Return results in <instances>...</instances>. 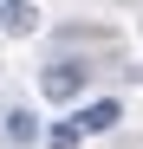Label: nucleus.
<instances>
[{"instance_id": "obj_1", "label": "nucleus", "mask_w": 143, "mask_h": 149, "mask_svg": "<svg viewBox=\"0 0 143 149\" xmlns=\"http://www.w3.org/2000/svg\"><path fill=\"white\" fill-rule=\"evenodd\" d=\"M46 97H78V65H52L46 71Z\"/></svg>"}, {"instance_id": "obj_2", "label": "nucleus", "mask_w": 143, "mask_h": 149, "mask_svg": "<svg viewBox=\"0 0 143 149\" xmlns=\"http://www.w3.org/2000/svg\"><path fill=\"white\" fill-rule=\"evenodd\" d=\"M33 136H39V123H33L26 110H7V143H13V149H33Z\"/></svg>"}, {"instance_id": "obj_3", "label": "nucleus", "mask_w": 143, "mask_h": 149, "mask_svg": "<svg viewBox=\"0 0 143 149\" xmlns=\"http://www.w3.org/2000/svg\"><path fill=\"white\" fill-rule=\"evenodd\" d=\"M117 117H124V110H117L111 97H98V104H85V117H78V123H85V130H111Z\"/></svg>"}, {"instance_id": "obj_4", "label": "nucleus", "mask_w": 143, "mask_h": 149, "mask_svg": "<svg viewBox=\"0 0 143 149\" xmlns=\"http://www.w3.org/2000/svg\"><path fill=\"white\" fill-rule=\"evenodd\" d=\"M0 19H7V33H33V26H39V13L26 7V0H7V13H0Z\"/></svg>"}, {"instance_id": "obj_5", "label": "nucleus", "mask_w": 143, "mask_h": 149, "mask_svg": "<svg viewBox=\"0 0 143 149\" xmlns=\"http://www.w3.org/2000/svg\"><path fill=\"white\" fill-rule=\"evenodd\" d=\"M78 136H85V123H78V117H72V123H59V130H52V136H46V143H52V149H78Z\"/></svg>"}]
</instances>
